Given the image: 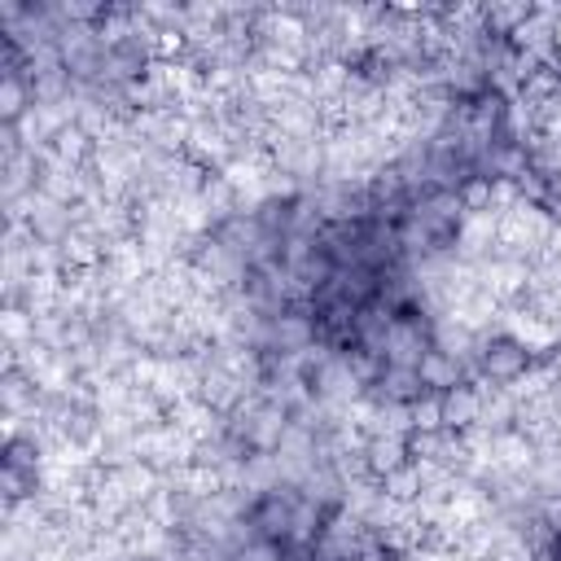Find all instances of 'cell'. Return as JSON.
<instances>
[{
    "label": "cell",
    "instance_id": "cell-8",
    "mask_svg": "<svg viewBox=\"0 0 561 561\" xmlns=\"http://www.w3.org/2000/svg\"><path fill=\"white\" fill-rule=\"evenodd\" d=\"M491 197H495V175H486V171H469L456 184L460 210H491Z\"/></svg>",
    "mask_w": 561,
    "mask_h": 561
},
{
    "label": "cell",
    "instance_id": "cell-3",
    "mask_svg": "<svg viewBox=\"0 0 561 561\" xmlns=\"http://www.w3.org/2000/svg\"><path fill=\"white\" fill-rule=\"evenodd\" d=\"M434 421H438V430H447V434L469 430L473 421H482V394H478L469 381H460V386L434 394Z\"/></svg>",
    "mask_w": 561,
    "mask_h": 561
},
{
    "label": "cell",
    "instance_id": "cell-6",
    "mask_svg": "<svg viewBox=\"0 0 561 561\" xmlns=\"http://www.w3.org/2000/svg\"><path fill=\"white\" fill-rule=\"evenodd\" d=\"M377 390H381L390 403H403V408H412L421 394H430V390L421 386L416 368H408V364H386L381 377H377Z\"/></svg>",
    "mask_w": 561,
    "mask_h": 561
},
{
    "label": "cell",
    "instance_id": "cell-9",
    "mask_svg": "<svg viewBox=\"0 0 561 561\" xmlns=\"http://www.w3.org/2000/svg\"><path fill=\"white\" fill-rule=\"evenodd\" d=\"M232 561H285V543H272V539H254V535H245V543L232 552Z\"/></svg>",
    "mask_w": 561,
    "mask_h": 561
},
{
    "label": "cell",
    "instance_id": "cell-10",
    "mask_svg": "<svg viewBox=\"0 0 561 561\" xmlns=\"http://www.w3.org/2000/svg\"><path fill=\"white\" fill-rule=\"evenodd\" d=\"M53 149H57L66 162H79V158L88 153V131H83V127H57Z\"/></svg>",
    "mask_w": 561,
    "mask_h": 561
},
{
    "label": "cell",
    "instance_id": "cell-5",
    "mask_svg": "<svg viewBox=\"0 0 561 561\" xmlns=\"http://www.w3.org/2000/svg\"><path fill=\"white\" fill-rule=\"evenodd\" d=\"M416 377H421V386H425L430 394H443V390H451V386L465 381L456 351H443V346H430V351L416 359Z\"/></svg>",
    "mask_w": 561,
    "mask_h": 561
},
{
    "label": "cell",
    "instance_id": "cell-1",
    "mask_svg": "<svg viewBox=\"0 0 561 561\" xmlns=\"http://www.w3.org/2000/svg\"><path fill=\"white\" fill-rule=\"evenodd\" d=\"M302 495H289V491H267L254 500V508L245 513V530L254 539H272V543H289V530H294V513H298Z\"/></svg>",
    "mask_w": 561,
    "mask_h": 561
},
{
    "label": "cell",
    "instance_id": "cell-12",
    "mask_svg": "<svg viewBox=\"0 0 561 561\" xmlns=\"http://www.w3.org/2000/svg\"><path fill=\"white\" fill-rule=\"evenodd\" d=\"M4 495H9V504L35 495V473L31 469H4Z\"/></svg>",
    "mask_w": 561,
    "mask_h": 561
},
{
    "label": "cell",
    "instance_id": "cell-2",
    "mask_svg": "<svg viewBox=\"0 0 561 561\" xmlns=\"http://www.w3.org/2000/svg\"><path fill=\"white\" fill-rule=\"evenodd\" d=\"M478 368H482L486 381L508 386V381L526 377V368H530V351H526L517 337H491V342H482V351H478Z\"/></svg>",
    "mask_w": 561,
    "mask_h": 561
},
{
    "label": "cell",
    "instance_id": "cell-11",
    "mask_svg": "<svg viewBox=\"0 0 561 561\" xmlns=\"http://www.w3.org/2000/svg\"><path fill=\"white\" fill-rule=\"evenodd\" d=\"M35 438H22V434H13L9 438V447H4V469H31L35 473Z\"/></svg>",
    "mask_w": 561,
    "mask_h": 561
},
{
    "label": "cell",
    "instance_id": "cell-7",
    "mask_svg": "<svg viewBox=\"0 0 561 561\" xmlns=\"http://www.w3.org/2000/svg\"><path fill=\"white\" fill-rule=\"evenodd\" d=\"M26 105H35L31 83L18 70H4V79H0V118H4V127H18V118L26 114Z\"/></svg>",
    "mask_w": 561,
    "mask_h": 561
},
{
    "label": "cell",
    "instance_id": "cell-4",
    "mask_svg": "<svg viewBox=\"0 0 561 561\" xmlns=\"http://www.w3.org/2000/svg\"><path fill=\"white\" fill-rule=\"evenodd\" d=\"M408 465H412V460H408V438H403V434H377V438L364 443V469H368L377 482L394 478V473L408 469Z\"/></svg>",
    "mask_w": 561,
    "mask_h": 561
}]
</instances>
